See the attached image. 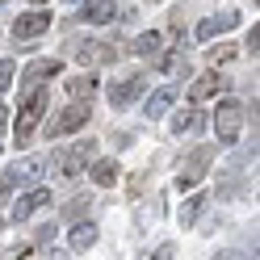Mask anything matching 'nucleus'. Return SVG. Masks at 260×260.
I'll return each instance as SVG.
<instances>
[{"label":"nucleus","mask_w":260,"mask_h":260,"mask_svg":"<svg viewBox=\"0 0 260 260\" xmlns=\"http://www.w3.org/2000/svg\"><path fill=\"white\" fill-rule=\"evenodd\" d=\"M46 105H51V92H46V88H34V92L25 96V105H21V113H17V122H13V139H17V147L34 139V130H38V122H42Z\"/></svg>","instance_id":"obj_1"},{"label":"nucleus","mask_w":260,"mask_h":260,"mask_svg":"<svg viewBox=\"0 0 260 260\" xmlns=\"http://www.w3.org/2000/svg\"><path fill=\"white\" fill-rule=\"evenodd\" d=\"M239 130H243V105H239V101H218V109H214L218 147H235V143H239Z\"/></svg>","instance_id":"obj_2"},{"label":"nucleus","mask_w":260,"mask_h":260,"mask_svg":"<svg viewBox=\"0 0 260 260\" xmlns=\"http://www.w3.org/2000/svg\"><path fill=\"white\" fill-rule=\"evenodd\" d=\"M92 155H96V143H92V139H84V143H76V147H68V151H55V155H51V164H55V172H59V176L76 181Z\"/></svg>","instance_id":"obj_3"},{"label":"nucleus","mask_w":260,"mask_h":260,"mask_svg":"<svg viewBox=\"0 0 260 260\" xmlns=\"http://www.w3.org/2000/svg\"><path fill=\"white\" fill-rule=\"evenodd\" d=\"M210 159H214V147H210V143H202V147H193L185 159H181V172H176V185L181 189H193L202 181V176L210 172Z\"/></svg>","instance_id":"obj_4"},{"label":"nucleus","mask_w":260,"mask_h":260,"mask_svg":"<svg viewBox=\"0 0 260 260\" xmlns=\"http://www.w3.org/2000/svg\"><path fill=\"white\" fill-rule=\"evenodd\" d=\"M92 118V109L88 105H68V109H59L51 122H46V139H63V135H72V130H80Z\"/></svg>","instance_id":"obj_5"},{"label":"nucleus","mask_w":260,"mask_h":260,"mask_svg":"<svg viewBox=\"0 0 260 260\" xmlns=\"http://www.w3.org/2000/svg\"><path fill=\"white\" fill-rule=\"evenodd\" d=\"M46 29H51V9H34V13H21L17 21H13V38L17 42H34L42 38Z\"/></svg>","instance_id":"obj_6"},{"label":"nucleus","mask_w":260,"mask_h":260,"mask_svg":"<svg viewBox=\"0 0 260 260\" xmlns=\"http://www.w3.org/2000/svg\"><path fill=\"white\" fill-rule=\"evenodd\" d=\"M143 92H147V76H126V80H118V84L109 88V105L126 109V105H135Z\"/></svg>","instance_id":"obj_7"},{"label":"nucleus","mask_w":260,"mask_h":260,"mask_svg":"<svg viewBox=\"0 0 260 260\" xmlns=\"http://www.w3.org/2000/svg\"><path fill=\"white\" fill-rule=\"evenodd\" d=\"M42 172H46V159L42 155H25V159H17V164L5 172V181L9 185H38Z\"/></svg>","instance_id":"obj_8"},{"label":"nucleus","mask_w":260,"mask_h":260,"mask_svg":"<svg viewBox=\"0 0 260 260\" xmlns=\"http://www.w3.org/2000/svg\"><path fill=\"white\" fill-rule=\"evenodd\" d=\"M59 72H63V63H59V59H34V63H29V68H25V76H21V84H25L29 92H34V88L42 84L46 76H59Z\"/></svg>","instance_id":"obj_9"},{"label":"nucleus","mask_w":260,"mask_h":260,"mask_svg":"<svg viewBox=\"0 0 260 260\" xmlns=\"http://www.w3.org/2000/svg\"><path fill=\"white\" fill-rule=\"evenodd\" d=\"M76 17L80 21H92V25H105V21L118 17V5H109V0H88V5L76 9Z\"/></svg>","instance_id":"obj_10"},{"label":"nucleus","mask_w":260,"mask_h":260,"mask_svg":"<svg viewBox=\"0 0 260 260\" xmlns=\"http://www.w3.org/2000/svg\"><path fill=\"white\" fill-rule=\"evenodd\" d=\"M222 88H226V76L206 72V76H198V80L189 84V96H193V101H206V96H218Z\"/></svg>","instance_id":"obj_11"},{"label":"nucleus","mask_w":260,"mask_h":260,"mask_svg":"<svg viewBox=\"0 0 260 260\" xmlns=\"http://www.w3.org/2000/svg\"><path fill=\"white\" fill-rule=\"evenodd\" d=\"M42 206H51V189H29L25 198H17V206H13V218H29L34 210H42Z\"/></svg>","instance_id":"obj_12"},{"label":"nucleus","mask_w":260,"mask_h":260,"mask_svg":"<svg viewBox=\"0 0 260 260\" xmlns=\"http://www.w3.org/2000/svg\"><path fill=\"white\" fill-rule=\"evenodd\" d=\"M172 101H176V88H155V92L147 96V105H143V113L155 122V118H164V113L172 109Z\"/></svg>","instance_id":"obj_13"},{"label":"nucleus","mask_w":260,"mask_h":260,"mask_svg":"<svg viewBox=\"0 0 260 260\" xmlns=\"http://www.w3.org/2000/svg\"><path fill=\"white\" fill-rule=\"evenodd\" d=\"M239 25V13L231 9V13H222V17H206L202 25H198V38L206 42V38H214V34H222V29H235Z\"/></svg>","instance_id":"obj_14"},{"label":"nucleus","mask_w":260,"mask_h":260,"mask_svg":"<svg viewBox=\"0 0 260 260\" xmlns=\"http://www.w3.org/2000/svg\"><path fill=\"white\" fill-rule=\"evenodd\" d=\"M118 159H96V164H92V181L96 185H101V189H109V185H118Z\"/></svg>","instance_id":"obj_15"},{"label":"nucleus","mask_w":260,"mask_h":260,"mask_svg":"<svg viewBox=\"0 0 260 260\" xmlns=\"http://www.w3.org/2000/svg\"><path fill=\"white\" fill-rule=\"evenodd\" d=\"M202 113L198 109H181V113H176V118H172V130H176V135H193V130H202Z\"/></svg>","instance_id":"obj_16"},{"label":"nucleus","mask_w":260,"mask_h":260,"mask_svg":"<svg viewBox=\"0 0 260 260\" xmlns=\"http://www.w3.org/2000/svg\"><path fill=\"white\" fill-rule=\"evenodd\" d=\"M92 243H96V226L92 222L72 226V252H84V248H92Z\"/></svg>","instance_id":"obj_17"},{"label":"nucleus","mask_w":260,"mask_h":260,"mask_svg":"<svg viewBox=\"0 0 260 260\" xmlns=\"http://www.w3.org/2000/svg\"><path fill=\"white\" fill-rule=\"evenodd\" d=\"M159 46H164V38L151 29V34H139L135 42H130V51H135V55H159Z\"/></svg>","instance_id":"obj_18"},{"label":"nucleus","mask_w":260,"mask_h":260,"mask_svg":"<svg viewBox=\"0 0 260 260\" xmlns=\"http://www.w3.org/2000/svg\"><path fill=\"white\" fill-rule=\"evenodd\" d=\"M68 92L72 96H84V105H88V96L96 92V76H72L68 80Z\"/></svg>","instance_id":"obj_19"},{"label":"nucleus","mask_w":260,"mask_h":260,"mask_svg":"<svg viewBox=\"0 0 260 260\" xmlns=\"http://www.w3.org/2000/svg\"><path fill=\"white\" fill-rule=\"evenodd\" d=\"M202 210H206V193H198V198H189V202H185V210H181V222H185V226H193V222L202 218Z\"/></svg>","instance_id":"obj_20"},{"label":"nucleus","mask_w":260,"mask_h":260,"mask_svg":"<svg viewBox=\"0 0 260 260\" xmlns=\"http://www.w3.org/2000/svg\"><path fill=\"white\" fill-rule=\"evenodd\" d=\"M76 55H80V63H92V59H113V51H109V46H92V42L76 46Z\"/></svg>","instance_id":"obj_21"},{"label":"nucleus","mask_w":260,"mask_h":260,"mask_svg":"<svg viewBox=\"0 0 260 260\" xmlns=\"http://www.w3.org/2000/svg\"><path fill=\"white\" fill-rule=\"evenodd\" d=\"M88 210H92V198H88V193H84V198H72V202H68V218H84Z\"/></svg>","instance_id":"obj_22"},{"label":"nucleus","mask_w":260,"mask_h":260,"mask_svg":"<svg viewBox=\"0 0 260 260\" xmlns=\"http://www.w3.org/2000/svg\"><path fill=\"white\" fill-rule=\"evenodd\" d=\"M164 72H172V76H176V72H185V76H189V63H185V55H181V51L164 55Z\"/></svg>","instance_id":"obj_23"},{"label":"nucleus","mask_w":260,"mask_h":260,"mask_svg":"<svg viewBox=\"0 0 260 260\" xmlns=\"http://www.w3.org/2000/svg\"><path fill=\"white\" fill-rule=\"evenodd\" d=\"M231 55H235L231 46H218V51H210V68L218 72V63H226V59H231Z\"/></svg>","instance_id":"obj_24"},{"label":"nucleus","mask_w":260,"mask_h":260,"mask_svg":"<svg viewBox=\"0 0 260 260\" xmlns=\"http://www.w3.org/2000/svg\"><path fill=\"white\" fill-rule=\"evenodd\" d=\"M13 72H17L13 63H0V92H5V88L13 84Z\"/></svg>","instance_id":"obj_25"},{"label":"nucleus","mask_w":260,"mask_h":260,"mask_svg":"<svg viewBox=\"0 0 260 260\" xmlns=\"http://www.w3.org/2000/svg\"><path fill=\"white\" fill-rule=\"evenodd\" d=\"M46 239H55V222H46V226H38V243H46Z\"/></svg>","instance_id":"obj_26"},{"label":"nucleus","mask_w":260,"mask_h":260,"mask_svg":"<svg viewBox=\"0 0 260 260\" xmlns=\"http://www.w3.org/2000/svg\"><path fill=\"white\" fill-rule=\"evenodd\" d=\"M155 260H172V243H164V248L155 252Z\"/></svg>","instance_id":"obj_27"},{"label":"nucleus","mask_w":260,"mask_h":260,"mask_svg":"<svg viewBox=\"0 0 260 260\" xmlns=\"http://www.w3.org/2000/svg\"><path fill=\"white\" fill-rule=\"evenodd\" d=\"M9 193H13V185H9V181H0V202H5Z\"/></svg>","instance_id":"obj_28"},{"label":"nucleus","mask_w":260,"mask_h":260,"mask_svg":"<svg viewBox=\"0 0 260 260\" xmlns=\"http://www.w3.org/2000/svg\"><path fill=\"white\" fill-rule=\"evenodd\" d=\"M5 109H9V105H0V126H5V122H9V113H5Z\"/></svg>","instance_id":"obj_29"},{"label":"nucleus","mask_w":260,"mask_h":260,"mask_svg":"<svg viewBox=\"0 0 260 260\" xmlns=\"http://www.w3.org/2000/svg\"><path fill=\"white\" fill-rule=\"evenodd\" d=\"M51 260H68V256H59V252H55V256H51Z\"/></svg>","instance_id":"obj_30"}]
</instances>
